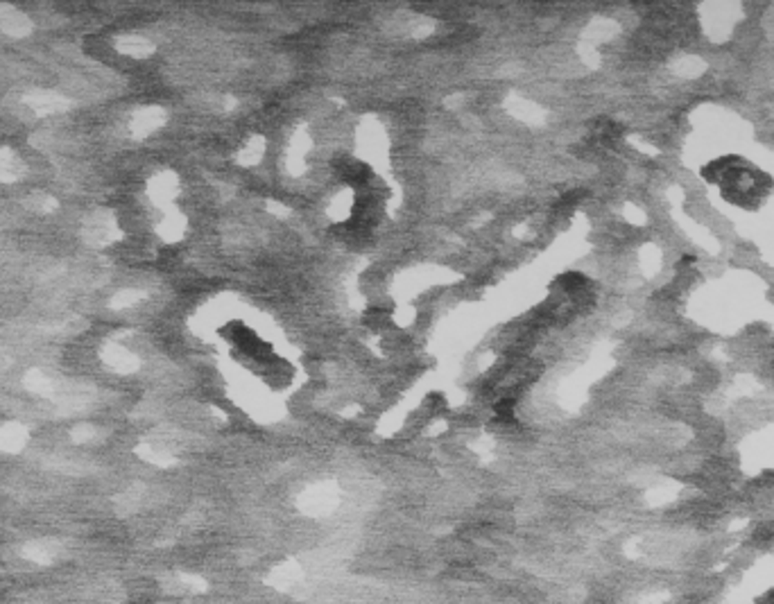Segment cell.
<instances>
[{
    "mask_svg": "<svg viewBox=\"0 0 774 604\" xmlns=\"http://www.w3.org/2000/svg\"><path fill=\"white\" fill-rule=\"evenodd\" d=\"M25 206L34 213H52L57 208V199L45 192H34L25 199Z\"/></svg>",
    "mask_w": 774,
    "mask_h": 604,
    "instance_id": "8fae6325",
    "label": "cell"
},
{
    "mask_svg": "<svg viewBox=\"0 0 774 604\" xmlns=\"http://www.w3.org/2000/svg\"><path fill=\"white\" fill-rule=\"evenodd\" d=\"M23 104L34 115H55V113L71 111L73 100L55 91H32L23 96Z\"/></svg>",
    "mask_w": 774,
    "mask_h": 604,
    "instance_id": "7a4b0ae2",
    "label": "cell"
},
{
    "mask_svg": "<svg viewBox=\"0 0 774 604\" xmlns=\"http://www.w3.org/2000/svg\"><path fill=\"white\" fill-rule=\"evenodd\" d=\"M115 48H118L122 55H129V57H145L148 52L152 50V45L145 41L143 36H134V34H127V36H120L118 41H115Z\"/></svg>",
    "mask_w": 774,
    "mask_h": 604,
    "instance_id": "9c48e42d",
    "label": "cell"
},
{
    "mask_svg": "<svg viewBox=\"0 0 774 604\" xmlns=\"http://www.w3.org/2000/svg\"><path fill=\"white\" fill-rule=\"evenodd\" d=\"M173 190H175V183L170 181L168 177H159V179H154L152 186H150L152 197H154V199H159V201L168 199L170 195H173Z\"/></svg>",
    "mask_w": 774,
    "mask_h": 604,
    "instance_id": "7c38bea8",
    "label": "cell"
},
{
    "mask_svg": "<svg viewBox=\"0 0 774 604\" xmlns=\"http://www.w3.org/2000/svg\"><path fill=\"white\" fill-rule=\"evenodd\" d=\"M0 30L14 38H23L32 32V21L14 5L0 3Z\"/></svg>",
    "mask_w": 774,
    "mask_h": 604,
    "instance_id": "277c9868",
    "label": "cell"
},
{
    "mask_svg": "<svg viewBox=\"0 0 774 604\" xmlns=\"http://www.w3.org/2000/svg\"><path fill=\"white\" fill-rule=\"evenodd\" d=\"M25 177V164L10 147H0V183H16Z\"/></svg>",
    "mask_w": 774,
    "mask_h": 604,
    "instance_id": "8992f818",
    "label": "cell"
},
{
    "mask_svg": "<svg viewBox=\"0 0 774 604\" xmlns=\"http://www.w3.org/2000/svg\"><path fill=\"white\" fill-rule=\"evenodd\" d=\"M695 262V256H691V254H686V256H682L679 258V262H677V267H691Z\"/></svg>",
    "mask_w": 774,
    "mask_h": 604,
    "instance_id": "9a60e30c",
    "label": "cell"
},
{
    "mask_svg": "<svg viewBox=\"0 0 774 604\" xmlns=\"http://www.w3.org/2000/svg\"><path fill=\"white\" fill-rule=\"evenodd\" d=\"M120 238V229L109 213H93L84 224V240L91 247H104Z\"/></svg>",
    "mask_w": 774,
    "mask_h": 604,
    "instance_id": "3957f363",
    "label": "cell"
},
{
    "mask_svg": "<svg viewBox=\"0 0 774 604\" xmlns=\"http://www.w3.org/2000/svg\"><path fill=\"white\" fill-rule=\"evenodd\" d=\"M25 439L27 430L21 423H7L0 428V448H5V451H19L25 444Z\"/></svg>",
    "mask_w": 774,
    "mask_h": 604,
    "instance_id": "ba28073f",
    "label": "cell"
},
{
    "mask_svg": "<svg viewBox=\"0 0 774 604\" xmlns=\"http://www.w3.org/2000/svg\"><path fill=\"white\" fill-rule=\"evenodd\" d=\"M102 360L107 362V367L118 371V374H129L138 367V360L134 358V353H129L125 346L120 344H104L102 348Z\"/></svg>",
    "mask_w": 774,
    "mask_h": 604,
    "instance_id": "5b68a950",
    "label": "cell"
},
{
    "mask_svg": "<svg viewBox=\"0 0 774 604\" xmlns=\"http://www.w3.org/2000/svg\"><path fill=\"white\" fill-rule=\"evenodd\" d=\"M159 122H161V115H159L157 109H143L134 115V120H131V129H134L136 136H141V134L152 131Z\"/></svg>",
    "mask_w": 774,
    "mask_h": 604,
    "instance_id": "30bf717a",
    "label": "cell"
},
{
    "mask_svg": "<svg viewBox=\"0 0 774 604\" xmlns=\"http://www.w3.org/2000/svg\"><path fill=\"white\" fill-rule=\"evenodd\" d=\"M93 425H89V423H80V425H75L73 428V439L75 441H84V439H91L93 437Z\"/></svg>",
    "mask_w": 774,
    "mask_h": 604,
    "instance_id": "5bb4252c",
    "label": "cell"
},
{
    "mask_svg": "<svg viewBox=\"0 0 774 604\" xmlns=\"http://www.w3.org/2000/svg\"><path fill=\"white\" fill-rule=\"evenodd\" d=\"M138 299H141V292H136V290H122V292H118L111 299V306L113 308H127L131 304H136Z\"/></svg>",
    "mask_w": 774,
    "mask_h": 604,
    "instance_id": "4fadbf2b",
    "label": "cell"
},
{
    "mask_svg": "<svg viewBox=\"0 0 774 604\" xmlns=\"http://www.w3.org/2000/svg\"><path fill=\"white\" fill-rule=\"evenodd\" d=\"M23 385H25L27 392L36 394V396H48V399H55L57 392H59V385L52 381V378L45 374L41 369H30L25 378H23Z\"/></svg>",
    "mask_w": 774,
    "mask_h": 604,
    "instance_id": "52a82bcc",
    "label": "cell"
},
{
    "mask_svg": "<svg viewBox=\"0 0 774 604\" xmlns=\"http://www.w3.org/2000/svg\"><path fill=\"white\" fill-rule=\"evenodd\" d=\"M702 177L711 183L722 186V195L738 206H752L761 201L772 188V179L761 170L749 168L738 157H725L702 170Z\"/></svg>",
    "mask_w": 774,
    "mask_h": 604,
    "instance_id": "6da1fadb",
    "label": "cell"
}]
</instances>
